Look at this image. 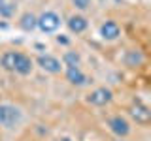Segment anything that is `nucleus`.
Returning <instances> with one entry per match:
<instances>
[{"instance_id": "nucleus-6", "label": "nucleus", "mask_w": 151, "mask_h": 141, "mask_svg": "<svg viewBox=\"0 0 151 141\" xmlns=\"http://www.w3.org/2000/svg\"><path fill=\"white\" fill-rule=\"evenodd\" d=\"M64 77L74 87H85L89 83V77L83 73V70L79 66H64Z\"/></svg>"}, {"instance_id": "nucleus-1", "label": "nucleus", "mask_w": 151, "mask_h": 141, "mask_svg": "<svg viewBox=\"0 0 151 141\" xmlns=\"http://www.w3.org/2000/svg\"><path fill=\"white\" fill-rule=\"evenodd\" d=\"M23 122V111L13 103H0V126L6 130H15Z\"/></svg>"}, {"instance_id": "nucleus-12", "label": "nucleus", "mask_w": 151, "mask_h": 141, "mask_svg": "<svg viewBox=\"0 0 151 141\" xmlns=\"http://www.w3.org/2000/svg\"><path fill=\"white\" fill-rule=\"evenodd\" d=\"M142 62H144V55H142L140 51H136V49L129 51V53H127V56H125V64L130 66V68H134V66H140Z\"/></svg>"}, {"instance_id": "nucleus-14", "label": "nucleus", "mask_w": 151, "mask_h": 141, "mask_svg": "<svg viewBox=\"0 0 151 141\" xmlns=\"http://www.w3.org/2000/svg\"><path fill=\"white\" fill-rule=\"evenodd\" d=\"M63 64L64 66H79L81 64V56L76 53V51H66L63 55Z\"/></svg>"}, {"instance_id": "nucleus-10", "label": "nucleus", "mask_w": 151, "mask_h": 141, "mask_svg": "<svg viewBox=\"0 0 151 141\" xmlns=\"http://www.w3.org/2000/svg\"><path fill=\"white\" fill-rule=\"evenodd\" d=\"M34 70V60L30 58L27 53L19 51V58H17V66H15V73L19 75H30Z\"/></svg>"}, {"instance_id": "nucleus-17", "label": "nucleus", "mask_w": 151, "mask_h": 141, "mask_svg": "<svg viewBox=\"0 0 151 141\" xmlns=\"http://www.w3.org/2000/svg\"><path fill=\"white\" fill-rule=\"evenodd\" d=\"M63 141H70V139H63Z\"/></svg>"}, {"instance_id": "nucleus-9", "label": "nucleus", "mask_w": 151, "mask_h": 141, "mask_svg": "<svg viewBox=\"0 0 151 141\" xmlns=\"http://www.w3.org/2000/svg\"><path fill=\"white\" fill-rule=\"evenodd\" d=\"M66 25H68V30H70V32H74V34H81V32L87 30L89 21H87V19H85L83 15L76 13V15H70V17H68Z\"/></svg>"}, {"instance_id": "nucleus-18", "label": "nucleus", "mask_w": 151, "mask_h": 141, "mask_svg": "<svg viewBox=\"0 0 151 141\" xmlns=\"http://www.w3.org/2000/svg\"><path fill=\"white\" fill-rule=\"evenodd\" d=\"M100 2H102V0H100Z\"/></svg>"}, {"instance_id": "nucleus-16", "label": "nucleus", "mask_w": 151, "mask_h": 141, "mask_svg": "<svg viewBox=\"0 0 151 141\" xmlns=\"http://www.w3.org/2000/svg\"><path fill=\"white\" fill-rule=\"evenodd\" d=\"M72 4H74V8L81 9V11H85V9L91 8V0H72Z\"/></svg>"}, {"instance_id": "nucleus-8", "label": "nucleus", "mask_w": 151, "mask_h": 141, "mask_svg": "<svg viewBox=\"0 0 151 141\" xmlns=\"http://www.w3.org/2000/svg\"><path fill=\"white\" fill-rule=\"evenodd\" d=\"M100 36H102V40H106V41H115L117 38L121 36V26L117 25L115 21L108 19V21H104L100 25Z\"/></svg>"}, {"instance_id": "nucleus-3", "label": "nucleus", "mask_w": 151, "mask_h": 141, "mask_svg": "<svg viewBox=\"0 0 151 141\" xmlns=\"http://www.w3.org/2000/svg\"><path fill=\"white\" fill-rule=\"evenodd\" d=\"M106 122H108V128H110L111 134L117 135V137H121V139L127 137V135H130V132H132L130 120L123 115H111Z\"/></svg>"}, {"instance_id": "nucleus-13", "label": "nucleus", "mask_w": 151, "mask_h": 141, "mask_svg": "<svg viewBox=\"0 0 151 141\" xmlns=\"http://www.w3.org/2000/svg\"><path fill=\"white\" fill-rule=\"evenodd\" d=\"M15 2L13 0H0V15L2 17H13L15 13Z\"/></svg>"}, {"instance_id": "nucleus-2", "label": "nucleus", "mask_w": 151, "mask_h": 141, "mask_svg": "<svg viewBox=\"0 0 151 141\" xmlns=\"http://www.w3.org/2000/svg\"><path fill=\"white\" fill-rule=\"evenodd\" d=\"M60 15L55 11H44L40 17H36V26L45 34H53L60 28Z\"/></svg>"}, {"instance_id": "nucleus-5", "label": "nucleus", "mask_w": 151, "mask_h": 141, "mask_svg": "<svg viewBox=\"0 0 151 141\" xmlns=\"http://www.w3.org/2000/svg\"><path fill=\"white\" fill-rule=\"evenodd\" d=\"M129 115H130L136 122H138V124H142V126H147L149 120H151V111H149V107L144 105L142 102H134V103H132V105L129 107Z\"/></svg>"}, {"instance_id": "nucleus-11", "label": "nucleus", "mask_w": 151, "mask_h": 141, "mask_svg": "<svg viewBox=\"0 0 151 141\" xmlns=\"http://www.w3.org/2000/svg\"><path fill=\"white\" fill-rule=\"evenodd\" d=\"M17 58H19V51H6L0 56V68L6 72L15 73V66H17Z\"/></svg>"}, {"instance_id": "nucleus-4", "label": "nucleus", "mask_w": 151, "mask_h": 141, "mask_svg": "<svg viewBox=\"0 0 151 141\" xmlns=\"http://www.w3.org/2000/svg\"><path fill=\"white\" fill-rule=\"evenodd\" d=\"M85 100H87V103H91L94 107H104L113 100V92L108 87H98V88H94V90L89 92L87 96H85Z\"/></svg>"}, {"instance_id": "nucleus-15", "label": "nucleus", "mask_w": 151, "mask_h": 141, "mask_svg": "<svg viewBox=\"0 0 151 141\" xmlns=\"http://www.w3.org/2000/svg\"><path fill=\"white\" fill-rule=\"evenodd\" d=\"M19 25H21L23 30L30 32V30H34V28H36V17L32 15V13H25V15L21 17V21H19Z\"/></svg>"}, {"instance_id": "nucleus-7", "label": "nucleus", "mask_w": 151, "mask_h": 141, "mask_svg": "<svg viewBox=\"0 0 151 141\" xmlns=\"http://www.w3.org/2000/svg\"><path fill=\"white\" fill-rule=\"evenodd\" d=\"M36 62L47 73H60V72H63V68H64L63 62H60L57 56H53V55H40L36 58Z\"/></svg>"}]
</instances>
